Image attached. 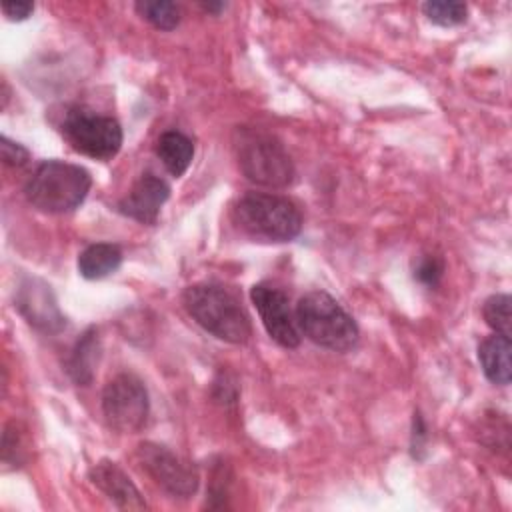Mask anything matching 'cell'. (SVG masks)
<instances>
[{"label":"cell","mask_w":512,"mask_h":512,"mask_svg":"<svg viewBox=\"0 0 512 512\" xmlns=\"http://www.w3.org/2000/svg\"><path fill=\"white\" fill-rule=\"evenodd\" d=\"M232 220L250 238L266 242H288L302 230L296 204L276 194H244L232 208Z\"/></svg>","instance_id":"obj_2"},{"label":"cell","mask_w":512,"mask_h":512,"mask_svg":"<svg viewBox=\"0 0 512 512\" xmlns=\"http://www.w3.org/2000/svg\"><path fill=\"white\" fill-rule=\"evenodd\" d=\"M138 462L154 478L158 486L178 498H188L198 488V474L192 466L182 462L166 446L144 442L136 450Z\"/></svg>","instance_id":"obj_8"},{"label":"cell","mask_w":512,"mask_h":512,"mask_svg":"<svg viewBox=\"0 0 512 512\" xmlns=\"http://www.w3.org/2000/svg\"><path fill=\"white\" fill-rule=\"evenodd\" d=\"M122 262V252L114 244H92L78 256V272L88 280H98L112 274Z\"/></svg>","instance_id":"obj_15"},{"label":"cell","mask_w":512,"mask_h":512,"mask_svg":"<svg viewBox=\"0 0 512 512\" xmlns=\"http://www.w3.org/2000/svg\"><path fill=\"white\" fill-rule=\"evenodd\" d=\"M90 480L98 486L118 508L124 510H142L146 502L140 490L132 484L128 474L110 460H100L90 468Z\"/></svg>","instance_id":"obj_11"},{"label":"cell","mask_w":512,"mask_h":512,"mask_svg":"<svg viewBox=\"0 0 512 512\" xmlns=\"http://www.w3.org/2000/svg\"><path fill=\"white\" fill-rule=\"evenodd\" d=\"M138 14L158 30H174L180 22V10L174 2L166 0H142L136 2Z\"/></svg>","instance_id":"obj_17"},{"label":"cell","mask_w":512,"mask_h":512,"mask_svg":"<svg viewBox=\"0 0 512 512\" xmlns=\"http://www.w3.org/2000/svg\"><path fill=\"white\" fill-rule=\"evenodd\" d=\"M18 308L28 318L30 324L44 330H58L64 324V318L52 300L50 286L30 280L28 286H22L18 296Z\"/></svg>","instance_id":"obj_12"},{"label":"cell","mask_w":512,"mask_h":512,"mask_svg":"<svg viewBox=\"0 0 512 512\" xmlns=\"http://www.w3.org/2000/svg\"><path fill=\"white\" fill-rule=\"evenodd\" d=\"M202 8L208 12H220L224 8L222 2H202Z\"/></svg>","instance_id":"obj_25"},{"label":"cell","mask_w":512,"mask_h":512,"mask_svg":"<svg viewBox=\"0 0 512 512\" xmlns=\"http://www.w3.org/2000/svg\"><path fill=\"white\" fill-rule=\"evenodd\" d=\"M0 150H2V160L10 166H22L28 160V150L12 140H8L6 136L0 138Z\"/></svg>","instance_id":"obj_22"},{"label":"cell","mask_w":512,"mask_h":512,"mask_svg":"<svg viewBox=\"0 0 512 512\" xmlns=\"http://www.w3.org/2000/svg\"><path fill=\"white\" fill-rule=\"evenodd\" d=\"M442 272H444V262L430 254L420 258L418 266L414 268V276L418 278V282H422L424 286H430V288H434L440 282Z\"/></svg>","instance_id":"obj_20"},{"label":"cell","mask_w":512,"mask_h":512,"mask_svg":"<svg viewBox=\"0 0 512 512\" xmlns=\"http://www.w3.org/2000/svg\"><path fill=\"white\" fill-rule=\"evenodd\" d=\"M422 10L428 16V20H432L434 24H440V26L462 24L468 14L466 4L454 2V0H430V2L422 4Z\"/></svg>","instance_id":"obj_19"},{"label":"cell","mask_w":512,"mask_h":512,"mask_svg":"<svg viewBox=\"0 0 512 512\" xmlns=\"http://www.w3.org/2000/svg\"><path fill=\"white\" fill-rule=\"evenodd\" d=\"M22 446V436H20V430L16 428V422H10L6 426V432H4V440H2V458L6 462H16L20 464L24 460V450L26 448H20Z\"/></svg>","instance_id":"obj_21"},{"label":"cell","mask_w":512,"mask_h":512,"mask_svg":"<svg viewBox=\"0 0 512 512\" xmlns=\"http://www.w3.org/2000/svg\"><path fill=\"white\" fill-rule=\"evenodd\" d=\"M510 352H512V342L510 336L502 334H492L482 340L478 346V360L482 364V370L486 378L498 386L510 384Z\"/></svg>","instance_id":"obj_13"},{"label":"cell","mask_w":512,"mask_h":512,"mask_svg":"<svg viewBox=\"0 0 512 512\" xmlns=\"http://www.w3.org/2000/svg\"><path fill=\"white\" fill-rule=\"evenodd\" d=\"M34 10L32 2H16V0H6L2 2V12L8 16V20H26Z\"/></svg>","instance_id":"obj_23"},{"label":"cell","mask_w":512,"mask_h":512,"mask_svg":"<svg viewBox=\"0 0 512 512\" xmlns=\"http://www.w3.org/2000/svg\"><path fill=\"white\" fill-rule=\"evenodd\" d=\"M186 312L212 336L244 344L250 336V320L240 300L218 284H194L182 296Z\"/></svg>","instance_id":"obj_1"},{"label":"cell","mask_w":512,"mask_h":512,"mask_svg":"<svg viewBox=\"0 0 512 512\" xmlns=\"http://www.w3.org/2000/svg\"><path fill=\"white\" fill-rule=\"evenodd\" d=\"M296 322L308 340L334 352H346L358 342L354 318L322 290L308 292L300 298Z\"/></svg>","instance_id":"obj_4"},{"label":"cell","mask_w":512,"mask_h":512,"mask_svg":"<svg viewBox=\"0 0 512 512\" xmlns=\"http://www.w3.org/2000/svg\"><path fill=\"white\" fill-rule=\"evenodd\" d=\"M168 196L170 188L164 180L152 174H144L136 180L132 190L118 202V210L142 224H154Z\"/></svg>","instance_id":"obj_10"},{"label":"cell","mask_w":512,"mask_h":512,"mask_svg":"<svg viewBox=\"0 0 512 512\" xmlns=\"http://www.w3.org/2000/svg\"><path fill=\"white\" fill-rule=\"evenodd\" d=\"M156 154L160 156L162 164L166 166V170L172 174V176H182L190 162H192V156H194V144L188 136H184L182 132H176V130H170V132H164L160 138H158V144H156Z\"/></svg>","instance_id":"obj_14"},{"label":"cell","mask_w":512,"mask_h":512,"mask_svg":"<svg viewBox=\"0 0 512 512\" xmlns=\"http://www.w3.org/2000/svg\"><path fill=\"white\" fill-rule=\"evenodd\" d=\"M92 178L86 168L60 160H46L36 166L26 182L28 202L48 214H62L78 208L88 190Z\"/></svg>","instance_id":"obj_3"},{"label":"cell","mask_w":512,"mask_h":512,"mask_svg":"<svg viewBox=\"0 0 512 512\" xmlns=\"http://www.w3.org/2000/svg\"><path fill=\"white\" fill-rule=\"evenodd\" d=\"M424 438H426V428L420 418V414H414V432H412V450H422L424 448Z\"/></svg>","instance_id":"obj_24"},{"label":"cell","mask_w":512,"mask_h":512,"mask_svg":"<svg viewBox=\"0 0 512 512\" xmlns=\"http://www.w3.org/2000/svg\"><path fill=\"white\" fill-rule=\"evenodd\" d=\"M106 422L124 434L138 432L148 418V392L132 374H118L102 392Z\"/></svg>","instance_id":"obj_7"},{"label":"cell","mask_w":512,"mask_h":512,"mask_svg":"<svg viewBox=\"0 0 512 512\" xmlns=\"http://www.w3.org/2000/svg\"><path fill=\"white\" fill-rule=\"evenodd\" d=\"M242 174L262 186L284 188L294 180V164L282 142L258 128H238L234 138Z\"/></svg>","instance_id":"obj_5"},{"label":"cell","mask_w":512,"mask_h":512,"mask_svg":"<svg viewBox=\"0 0 512 512\" xmlns=\"http://www.w3.org/2000/svg\"><path fill=\"white\" fill-rule=\"evenodd\" d=\"M96 360H98V340H96L94 330H90L78 340V344L68 360V372L74 378V382L88 384L92 380Z\"/></svg>","instance_id":"obj_16"},{"label":"cell","mask_w":512,"mask_h":512,"mask_svg":"<svg viewBox=\"0 0 512 512\" xmlns=\"http://www.w3.org/2000/svg\"><path fill=\"white\" fill-rule=\"evenodd\" d=\"M250 298L268 336L284 348H296L300 344V334L292 318L286 294L270 284H256L250 290Z\"/></svg>","instance_id":"obj_9"},{"label":"cell","mask_w":512,"mask_h":512,"mask_svg":"<svg viewBox=\"0 0 512 512\" xmlns=\"http://www.w3.org/2000/svg\"><path fill=\"white\" fill-rule=\"evenodd\" d=\"M62 134L76 152L96 160L114 158L122 146V128L118 120L86 108H72L66 112Z\"/></svg>","instance_id":"obj_6"},{"label":"cell","mask_w":512,"mask_h":512,"mask_svg":"<svg viewBox=\"0 0 512 512\" xmlns=\"http://www.w3.org/2000/svg\"><path fill=\"white\" fill-rule=\"evenodd\" d=\"M510 296L508 294H494L490 298H486L484 306H482V316L486 320V324L502 336H510L512 332V316H510Z\"/></svg>","instance_id":"obj_18"}]
</instances>
